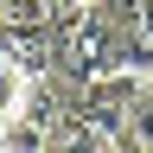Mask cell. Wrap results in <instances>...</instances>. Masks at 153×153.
<instances>
[{
	"label": "cell",
	"mask_w": 153,
	"mask_h": 153,
	"mask_svg": "<svg viewBox=\"0 0 153 153\" xmlns=\"http://www.w3.org/2000/svg\"><path fill=\"white\" fill-rule=\"evenodd\" d=\"M19 102H26V76H13L7 64H0V121H13Z\"/></svg>",
	"instance_id": "cell-5"
},
{
	"label": "cell",
	"mask_w": 153,
	"mask_h": 153,
	"mask_svg": "<svg viewBox=\"0 0 153 153\" xmlns=\"http://www.w3.org/2000/svg\"><path fill=\"white\" fill-rule=\"evenodd\" d=\"M147 83H153V70H147Z\"/></svg>",
	"instance_id": "cell-6"
},
{
	"label": "cell",
	"mask_w": 153,
	"mask_h": 153,
	"mask_svg": "<svg viewBox=\"0 0 153 153\" xmlns=\"http://www.w3.org/2000/svg\"><path fill=\"white\" fill-rule=\"evenodd\" d=\"M0 64L13 76H51V26H0Z\"/></svg>",
	"instance_id": "cell-2"
},
{
	"label": "cell",
	"mask_w": 153,
	"mask_h": 153,
	"mask_svg": "<svg viewBox=\"0 0 153 153\" xmlns=\"http://www.w3.org/2000/svg\"><path fill=\"white\" fill-rule=\"evenodd\" d=\"M128 134L153 153V83L140 76V89H134V102H128Z\"/></svg>",
	"instance_id": "cell-3"
},
{
	"label": "cell",
	"mask_w": 153,
	"mask_h": 153,
	"mask_svg": "<svg viewBox=\"0 0 153 153\" xmlns=\"http://www.w3.org/2000/svg\"><path fill=\"white\" fill-rule=\"evenodd\" d=\"M0 153H51V140L26 121H0Z\"/></svg>",
	"instance_id": "cell-4"
},
{
	"label": "cell",
	"mask_w": 153,
	"mask_h": 153,
	"mask_svg": "<svg viewBox=\"0 0 153 153\" xmlns=\"http://www.w3.org/2000/svg\"><path fill=\"white\" fill-rule=\"evenodd\" d=\"M128 70V32L108 19V7H70L51 0V76L70 89H89L102 76Z\"/></svg>",
	"instance_id": "cell-1"
}]
</instances>
